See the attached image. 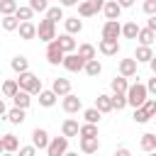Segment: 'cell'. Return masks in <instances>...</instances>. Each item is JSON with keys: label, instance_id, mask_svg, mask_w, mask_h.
I'll return each instance as SVG.
<instances>
[{"label": "cell", "instance_id": "cell-1", "mask_svg": "<svg viewBox=\"0 0 156 156\" xmlns=\"http://www.w3.org/2000/svg\"><path fill=\"white\" fill-rule=\"evenodd\" d=\"M17 76H20V78H15V80H17L20 90H27L29 95H37V93L41 90V78L34 76L32 71H22V73H17Z\"/></svg>", "mask_w": 156, "mask_h": 156}, {"label": "cell", "instance_id": "cell-2", "mask_svg": "<svg viewBox=\"0 0 156 156\" xmlns=\"http://www.w3.org/2000/svg\"><path fill=\"white\" fill-rule=\"evenodd\" d=\"M124 98H127V105H132V107H139L146 98H149V93H146V85L144 83H132V85H127V90H124Z\"/></svg>", "mask_w": 156, "mask_h": 156}, {"label": "cell", "instance_id": "cell-3", "mask_svg": "<svg viewBox=\"0 0 156 156\" xmlns=\"http://www.w3.org/2000/svg\"><path fill=\"white\" fill-rule=\"evenodd\" d=\"M49 156H63L66 151H68V136H49V144H46V149H44Z\"/></svg>", "mask_w": 156, "mask_h": 156}, {"label": "cell", "instance_id": "cell-4", "mask_svg": "<svg viewBox=\"0 0 156 156\" xmlns=\"http://www.w3.org/2000/svg\"><path fill=\"white\" fill-rule=\"evenodd\" d=\"M37 37L41 39V41H51V39H56V22H51V20H39V27H37Z\"/></svg>", "mask_w": 156, "mask_h": 156}, {"label": "cell", "instance_id": "cell-5", "mask_svg": "<svg viewBox=\"0 0 156 156\" xmlns=\"http://www.w3.org/2000/svg\"><path fill=\"white\" fill-rule=\"evenodd\" d=\"M83 58L76 54V51H68V54H63V58H61V66L66 68V71H71V73H78V71H83Z\"/></svg>", "mask_w": 156, "mask_h": 156}, {"label": "cell", "instance_id": "cell-6", "mask_svg": "<svg viewBox=\"0 0 156 156\" xmlns=\"http://www.w3.org/2000/svg\"><path fill=\"white\" fill-rule=\"evenodd\" d=\"M61 107H63V112L76 115V112H80V110H83V102H80V98H78V95L66 93V95H63V100H61Z\"/></svg>", "mask_w": 156, "mask_h": 156}, {"label": "cell", "instance_id": "cell-7", "mask_svg": "<svg viewBox=\"0 0 156 156\" xmlns=\"http://www.w3.org/2000/svg\"><path fill=\"white\" fill-rule=\"evenodd\" d=\"M61 58H63V51H61V46L56 44V39L46 41V61H49L51 66H58Z\"/></svg>", "mask_w": 156, "mask_h": 156}, {"label": "cell", "instance_id": "cell-8", "mask_svg": "<svg viewBox=\"0 0 156 156\" xmlns=\"http://www.w3.org/2000/svg\"><path fill=\"white\" fill-rule=\"evenodd\" d=\"M98 49H100V54H105V56H117V54H119V41L102 37L100 44H98Z\"/></svg>", "mask_w": 156, "mask_h": 156}, {"label": "cell", "instance_id": "cell-9", "mask_svg": "<svg viewBox=\"0 0 156 156\" xmlns=\"http://www.w3.org/2000/svg\"><path fill=\"white\" fill-rule=\"evenodd\" d=\"M17 32H20V39L29 41V39H34V37H37V24H34L32 20H24V22H20V24H17Z\"/></svg>", "mask_w": 156, "mask_h": 156}, {"label": "cell", "instance_id": "cell-10", "mask_svg": "<svg viewBox=\"0 0 156 156\" xmlns=\"http://www.w3.org/2000/svg\"><path fill=\"white\" fill-rule=\"evenodd\" d=\"M32 144L37 146V151H44L46 144H49V132L41 129V127H37V129L32 132Z\"/></svg>", "mask_w": 156, "mask_h": 156}, {"label": "cell", "instance_id": "cell-11", "mask_svg": "<svg viewBox=\"0 0 156 156\" xmlns=\"http://www.w3.org/2000/svg\"><path fill=\"white\" fill-rule=\"evenodd\" d=\"M136 58H122L119 61V76H124V78H134L136 76Z\"/></svg>", "mask_w": 156, "mask_h": 156}, {"label": "cell", "instance_id": "cell-12", "mask_svg": "<svg viewBox=\"0 0 156 156\" xmlns=\"http://www.w3.org/2000/svg\"><path fill=\"white\" fill-rule=\"evenodd\" d=\"M119 29H122V24H119L117 20H107V22L102 24V37H107V39H119Z\"/></svg>", "mask_w": 156, "mask_h": 156}, {"label": "cell", "instance_id": "cell-13", "mask_svg": "<svg viewBox=\"0 0 156 156\" xmlns=\"http://www.w3.org/2000/svg\"><path fill=\"white\" fill-rule=\"evenodd\" d=\"M56 44L61 46V51H63V54L76 51V46H78V44H76V39H73V34H68V32H66V34H58V37H56Z\"/></svg>", "mask_w": 156, "mask_h": 156}, {"label": "cell", "instance_id": "cell-14", "mask_svg": "<svg viewBox=\"0 0 156 156\" xmlns=\"http://www.w3.org/2000/svg\"><path fill=\"white\" fill-rule=\"evenodd\" d=\"M80 151L83 154H98L100 151L98 136H80Z\"/></svg>", "mask_w": 156, "mask_h": 156}, {"label": "cell", "instance_id": "cell-15", "mask_svg": "<svg viewBox=\"0 0 156 156\" xmlns=\"http://www.w3.org/2000/svg\"><path fill=\"white\" fill-rule=\"evenodd\" d=\"M102 12H105V17H107V20H119V15H122V7L117 5V0H105V5H102Z\"/></svg>", "mask_w": 156, "mask_h": 156}, {"label": "cell", "instance_id": "cell-16", "mask_svg": "<svg viewBox=\"0 0 156 156\" xmlns=\"http://www.w3.org/2000/svg\"><path fill=\"white\" fill-rule=\"evenodd\" d=\"M51 90L56 93V98H63L66 93H71V80H68V78H54Z\"/></svg>", "mask_w": 156, "mask_h": 156}, {"label": "cell", "instance_id": "cell-17", "mask_svg": "<svg viewBox=\"0 0 156 156\" xmlns=\"http://www.w3.org/2000/svg\"><path fill=\"white\" fill-rule=\"evenodd\" d=\"M134 58H136V63H146V61L154 58V49L146 46V44H139L136 51H134Z\"/></svg>", "mask_w": 156, "mask_h": 156}, {"label": "cell", "instance_id": "cell-18", "mask_svg": "<svg viewBox=\"0 0 156 156\" xmlns=\"http://www.w3.org/2000/svg\"><path fill=\"white\" fill-rule=\"evenodd\" d=\"M78 127H80V124H78V119L68 117V119H63V124H61V134H63V136H68V139H71V136H78Z\"/></svg>", "mask_w": 156, "mask_h": 156}, {"label": "cell", "instance_id": "cell-19", "mask_svg": "<svg viewBox=\"0 0 156 156\" xmlns=\"http://www.w3.org/2000/svg\"><path fill=\"white\" fill-rule=\"evenodd\" d=\"M83 71H85L90 78H95V76H100V73H102V63H100L98 58H88V61L83 63Z\"/></svg>", "mask_w": 156, "mask_h": 156}, {"label": "cell", "instance_id": "cell-20", "mask_svg": "<svg viewBox=\"0 0 156 156\" xmlns=\"http://www.w3.org/2000/svg\"><path fill=\"white\" fill-rule=\"evenodd\" d=\"M37 95H39V105H41V107H54V105H56V93H54V90H44V88H41Z\"/></svg>", "mask_w": 156, "mask_h": 156}, {"label": "cell", "instance_id": "cell-21", "mask_svg": "<svg viewBox=\"0 0 156 156\" xmlns=\"http://www.w3.org/2000/svg\"><path fill=\"white\" fill-rule=\"evenodd\" d=\"M12 102H15V107L27 110V107H29V102H32V95H29L27 90H17V93L12 95Z\"/></svg>", "mask_w": 156, "mask_h": 156}, {"label": "cell", "instance_id": "cell-22", "mask_svg": "<svg viewBox=\"0 0 156 156\" xmlns=\"http://www.w3.org/2000/svg\"><path fill=\"white\" fill-rule=\"evenodd\" d=\"M5 117H7V122H10V124H22V122L27 119V115H24V110H22V107H12V110H7V112H5Z\"/></svg>", "mask_w": 156, "mask_h": 156}, {"label": "cell", "instance_id": "cell-23", "mask_svg": "<svg viewBox=\"0 0 156 156\" xmlns=\"http://www.w3.org/2000/svg\"><path fill=\"white\" fill-rule=\"evenodd\" d=\"M63 27H66L68 34H78L83 29V20H78V17H63Z\"/></svg>", "mask_w": 156, "mask_h": 156}, {"label": "cell", "instance_id": "cell-24", "mask_svg": "<svg viewBox=\"0 0 156 156\" xmlns=\"http://www.w3.org/2000/svg\"><path fill=\"white\" fill-rule=\"evenodd\" d=\"M136 39H139V44H146V46H151L154 44V39H156V32L154 29H149V27H139V32H136Z\"/></svg>", "mask_w": 156, "mask_h": 156}, {"label": "cell", "instance_id": "cell-25", "mask_svg": "<svg viewBox=\"0 0 156 156\" xmlns=\"http://www.w3.org/2000/svg\"><path fill=\"white\" fill-rule=\"evenodd\" d=\"M136 32H139V24H136V22H127V24H122L119 37H124V39H136Z\"/></svg>", "mask_w": 156, "mask_h": 156}, {"label": "cell", "instance_id": "cell-26", "mask_svg": "<svg viewBox=\"0 0 156 156\" xmlns=\"http://www.w3.org/2000/svg\"><path fill=\"white\" fill-rule=\"evenodd\" d=\"M10 66H12V71L15 73H22V71H29V61H27V56H15L12 61H10Z\"/></svg>", "mask_w": 156, "mask_h": 156}, {"label": "cell", "instance_id": "cell-27", "mask_svg": "<svg viewBox=\"0 0 156 156\" xmlns=\"http://www.w3.org/2000/svg\"><path fill=\"white\" fill-rule=\"evenodd\" d=\"M95 107H98V110H100L102 115H105V112H110V110H112V102H110V95H107V93H100V95L95 98Z\"/></svg>", "mask_w": 156, "mask_h": 156}, {"label": "cell", "instance_id": "cell-28", "mask_svg": "<svg viewBox=\"0 0 156 156\" xmlns=\"http://www.w3.org/2000/svg\"><path fill=\"white\" fill-rule=\"evenodd\" d=\"M17 24H20V20H17L15 15H2V20H0V27H2L5 32H15Z\"/></svg>", "mask_w": 156, "mask_h": 156}, {"label": "cell", "instance_id": "cell-29", "mask_svg": "<svg viewBox=\"0 0 156 156\" xmlns=\"http://www.w3.org/2000/svg\"><path fill=\"white\" fill-rule=\"evenodd\" d=\"M76 54H78L83 61L95 58V46H93V44H80V46H76Z\"/></svg>", "mask_w": 156, "mask_h": 156}, {"label": "cell", "instance_id": "cell-30", "mask_svg": "<svg viewBox=\"0 0 156 156\" xmlns=\"http://www.w3.org/2000/svg\"><path fill=\"white\" fill-rule=\"evenodd\" d=\"M76 5H78V15H80V17H93V15H95V7H93L90 0H80V2H76Z\"/></svg>", "mask_w": 156, "mask_h": 156}, {"label": "cell", "instance_id": "cell-31", "mask_svg": "<svg viewBox=\"0 0 156 156\" xmlns=\"http://www.w3.org/2000/svg\"><path fill=\"white\" fill-rule=\"evenodd\" d=\"M141 149L144 151H156V134H151V132H146L144 136H141Z\"/></svg>", "mask_w": 156, "mask_h": 156}, {"label": "cell", "instance_id": "cell-32", "mask_svg": "<svg viewBox=\"0 0 156 156\" xmlns=\"http://www.w3.org/2000/svg\"><path fill=\"white\" fill-rule=\"evenodd\" d=\"M15 17H17L20 22H24V20H32V17H34V12H32V7H29V5H17Z\"/></svg>", "mask_w": 156, "mask_h": 156}, {"label": "cell", "instance_id": "cell-33", "mask_svg": "<svg viewBox=\"0 0 156 156\" xmlns=\"http://www.w3.org/2000/svg\"><path fill=\"white\" fill-rule=\"evenodd\" d=\"M46 20H51V22H58V20H63V7L61 5H54V7H46Z\"/></svg>", "mask_w": 156, "mask_h": 156}, {"label": "cell", "instance_id": "cell-34", "mask_svg": "<svg viewBox=\"0 0 156 156\" xmlns=\"http://www.w3.org/2000/svg\"><path fill=\"white\" fill-rule=\"evenodd\" d=\"M110 102H112V110H124V107H127L124 93H112V95H110Z\"/></svg>", "mask_w": 156, "mask_h": 156}, {"label": "cell", "instance_id": "cell-35", "mask_svg": "<svg viewBox=\"0 0 156 156\" xmlns=\"http://www.w3.org/2000/svg\"><path fill=\"white\" fill-rule=\"evenodd\" d=\"M78 136H98V124L93 122H85L78 127Z\"/></svg>", "mask_w": 156, "mask_h": 156}, {"label": "cell", "instance_id": "cell-36", "mask_svg": "<svg viewBox=\"0 0 156 156\" xmlns=\"http://www.w3.org/2000/svg\"><path fill=\"white\" fill-rule=\"evenodd\" d=\"M17 146H20V144H17V136H15V134H2V149H5V151L12 154V151H17Z\"/></svg>", "mask_w": 156, "mask_h": 156}, {"label": "cell", "instance_id": "cell-37", "mask_svg": "<svg viewBox=\"0 0 156 156\" xmlns=\"http://www.w3.org/2000/svg\"><path fill=\"white\" fill-rule=\"evenodd\" d=\"M127 78L124 76H117V78H112V83H110V88H112V93H124L127 90Z\"/></svg>", "mask_w": 156, "mask_h": 156}, {"label": "cell", "instance_id": "cell-38", "mask_svg": "<svg viewBox=\"0 0 156 156\" xmlns=\"http://www.w3.org/2000/svg\"><path fill=\"white\" fill-rule=\"evenodd\" d=\"M100 117H102V112H100L98 107H88V110L83 112V119H85V122H93V124H98Z\"/></svg>", "mask_w": 156, "mask_h": 156}, {"label": "cell", "instance_id": "cell-39", "mask_svg": "<svg viewBox=\"0 0 156 156\" xmlns=\"http://www.w3.org/2000/svg\"><path fill=\"white\" fill-rule=\"evenodd\" d=\"M17 90H20L17 80H12V78H10V80H5V83H2V95H5V98H12Z\"/></svg>", "mask_w": 156, "mask_h": 156}, {"label": "cell", "instance_id": "cell-40", "mask_svg": "<svg viewBox=\"0 0 156 156\" xmlns=\"http://www.w3.org/2000/svg\"><path fill=\"white\" fill-rule=\"evenodd\" d=\"M17 0H0V15H15Z\"/></svg>", "mask_w": 156, "mask_h": 156}, {"label": "cell", "instance_id": "cell-41", "mask_svg": "<svg viewBox=\"0 0 156 156\" xmlns=\"http://www.w3.org/2000/svg\"><path fill=\"white\" fill-rule=\"evenodd\" d=\"M149 119H151V117L146 115V110H144L141 105H139V107H134V122H136V124H146Z\"/></svg>", "mask_w": 156, "mask_h": 156}, {"label": "cell", "instance_id": "cell-42", "mask_svg": "<svg viewBox=\"0 0 156 156\" xmlns=\"http://www.w3.org/2000/svg\"><path fill=\"white\" fill-rule=\"evenodd\" d=\"M29 7H32V12H46L49 0H29Z\"/></svg>", "mask_w": 156, "mask_h": 156}, {"label": "cell", "instance_id": "cell-43", "mask_svg": "<svg viewBox=\"0 0 156 156\" xmlns=\"http://www.w3.org/2000/svg\"><path fill=\"white\" fill-rule=\"evenodd\" d=\"M141 107L146 110V115H149V117H154V115H156V100H151V98H146V100L141 102Z\"/></svg>", "mask_w": 156, "mask_h": 156}, {"label": "cell", "instance_id": "cell-44", "mask_svg": "<svg viewBox=\"0 0 156 156\" xmlns=\"http://www.w3.org/2000/svg\"><path fill=\"white\" fill-rule=\"evenodd\" d=\"M144 12L146 15H156V0H144Z\"/></svg>", "mask_w": 156, "mask_h": 156}, {"label": "cell", "instance_id": "cell-45", "mask_svg": "<svg viewBox=\"0 0 156 156\" xmlns=\"http://www.w3.org/2000/svg\"><path fill=\"white\" fill-rule=\"evenodd\" d=\"M20 149V156H32V154H37V146L32 144V146H17Z\"/></svg>", "mask_w": 156, "mask_h": 156}, {"label": "cell", "instance_id": "cell-46", "mask_svg": "<svg viewBox=\"0 0 156 156\" xmlns=\"http://www.w3.org/2000/svg\"><path fill=\"white\" fill-rule=\"evenodd\" d=\"M146 93H149V95H156V78H149V83H146Z\"/></svg>", "mask_w": 156, "mask_h": 156}, {"label": "cell", "instance_id": "cell-47", "mask_svg": "<svg viewBox=\"0 0 156 156\" xmlns=\"http://www.w3.org/2000/svg\"><path fill=\"white\" fill-rule=\"evenodd\" d=\"M146 27L156 32V15H149V22H146Z\"/></svg>", "mask_w": 156, "mask_h": 156}, {"label": "cell", "instance_id": "cell-48", "mask_svg": "<svg viewBox=\"0 0 156 156\" xmlns=\"http://www.w3.org/2000/svg\"><path fill=\"white\" fill-rule=\"evenodd\" d=\"M90 2H93V7H95V15H98V12L102 10V5H105V0H90Z\"/></svg>", "mask_w": 156, "mask_h": 156}, {"label": "cell", "instance_id": "cell-49", "mask_svg": "<svg viewBox=\"0 0 156 156\" xmlns=\"http://www.w3.org/2000/svg\"><path fill=\"white\" fill-rule=\"evenodd\" d=\"M117 5L124 10V7H132V5H134V0H117Z\"/></svg>", "mask_w": 156, "mask_h": 156}, {"label": "cell", "instance_id": "cell-50", "mask_svg": "<svg viewBox=\"0 0 156 156\" xmlns=\"http://www.w3.org/2000/svg\"><path fill=\"white\" fill-rule=\"evenodd\" d=\"M58 2H61V7H73L78 0H58Z\"/></svg>", "mask_w": 156, "mask_h": 156}, {"label": "cell", "instance_id": "cell-51", "mask_svg": "<svg viewBox=\"0 0 156 156\" xmlns=\"http://www.w3.org/2000/svg\"><path fill=\"white\" fill-rule=\"evenodd\" d=\"M5 112H7V105H5V100L0 98V117H5Z\"/></svg>", "mask_w": 156, "mask_h": 156}, {"label": "cell", "instance_id": "cell-52", "mask_svg": "<svg viewBox=\"0 0 156 156\" xmlns=\"http://www.w3.org/2000/svg\"><path fill=\"white\" fill-rule=\"evenodd\" d=\"M115 154H117V156H129V149H124V146H122V149H117Z\"/></svg>", "mask_w": 156, "mask_h": 156}, {"label": "cell", "instance_id": "cell-53", "mask_svg": "<svg viewBox=\"0 0 156 156\" xmlns=\"http://www.w3.org/2000/svg\"><path fill=\"white\" fill-rule=\"evenodd\" d=\"M0 151H5V149H2V136H0Z\"/></svg>", "mask_w": 156, "mask_h": 156}]
</instances>
